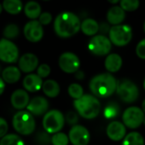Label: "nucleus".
Here are the masks:
<instances>
[{
    "label": "nucleus",
    "mask_w": 145,
    "mask_h": 145,
    "mask_svg": "<svg viewBox=\"0 0 145 145\" xmlns=\"http://www.w3.org/2000/svg\"><path fill=\"white\" fill-rule=\"evenodd\" d=\"M34 141L39 145H49L51 143V137L45 131H39L36 133Z\"/></svg>",
    "instance_id": "obj_32"
},
{
    "label": "nucleus",
    "mask_w": 145,
    "mask_h": 145,
    "mask_svg": "<svg viewBox=\"0 0 145 145\" xmlns=\"http://www.w3.org/2000/svg\"><path fill=\"white\" fill-rule=\"evenodd\" d=\"M143 30H144V33H145V22H144V24H143Z\"/></svg>",
    "instance_id": "obj_48"
},
{
    "label": "nucleus",
    "mask_w": 145,
    "mask_h": 145,
    "mask_svg": "<svg viewBox=\"0 0 145 145\" xmlns=\"http://www.w3.org/2000/svg\"><path fill=\"white\" fill-rule=\"evenodd\" d=\"M121 145H144V139L139 132L131 131L125 136Z\"/></svg>",
    "instance_id": "obj_26"
},
{
    "label": "nucleus",
    "mask_w": 145,
    "mask_h": 145,
    "mask_svg": "<svg viewBox=\"0 0 145 145\" xmlns=\"http://www.w3.org/2000/svg\"><path fill=\"white\" fill-rule=\"evenodd\" d=\"M22 72L17 67L10 66L3 69L2 71V79L5 83L15 84L21 79Z\"/></svg>",
    "instance_id": "obj_21"
},
{
    "label": "nucleus",
    "mask_w": 145,
    "mask_h": 145,
    "mask_svg": "<svg viewBox=\"0 0 145 145\" xmlns=\"http://www.w3.org/2000/svg\"><path fill=\"white\" fill-rule=\"evenodd\" d=\"M109 30H110V27L108 26V23H102L99 25L98 32H100L102 33V35H105L106 33H108Z\"/></svg>",
    "instance_id": "obj_39"
},
{
    "label": "nucleus",
    "mask_w": 145,
    "mask_h": 145,
    "mask_svg": "<svg viewBox=\"0 0 145 145\" xmlns=\"http://www.w3.org/2000/svg\"><path fill=\"white\" fill-rule=\"evenodd\" d=\"M142 124L145 125V116H144V119H143V121H142Z\"/></svg>",
    "instance_id": "obj_47"
},
{
    "label": "nucleus",
    "mask_w": 145,
    "mask_h": 145,
    "mask_svg": "<svg viewBox=\"0 0 145 145\" xmlns=\"http://www.w3.org/2000/svg\"><path fill=\"white\" fill-rule=\"evenodd\" d=\"M51 21H52V16L49 12H43L39 16V22L42 26L49 25L51 22Z\"/></svg>",
    "instance_id": "obj_37"
},
{
    "label": "nucleus",
    "mask_w": 145,
    "mask_h": 145,
    "mask_svg": "<svg viewBox=\"0 0 145 145\" xmlns=\"http://www.w3.org/2000/svg\"><path fill=\"white\" fill-rule=\"evenodd\" d=\"M59 67L67 74H74L80 69V61L77 55L72 52H64L59 57Z\"/></svg>",
    "instance_id": "obj_11"
},
{
    "label": "nucleus",
    "mask_w": 145,
    "mask_h": 145,
    "mask_svg": "<svg viewBox=\"0 0 145 145\" xmlns=\"http://www.w3.org/2000/svg\"><path fill=\"white\" fill-rule=\"evenodd\" d=\"M43 86V80L35 74H27L23 80V86L26 91L36 92L41 90Z\"/></svg>",
    "instance_id": "obj_18"
},
{
    "label": "nucleus",
    "mask_w": 145,
    "mask_h": 145,
    "mask_svg": "<svg viewBox=\"0 0 145 145\" xmlns=\"http://www.w3.org/2000/svg\"><path fill=\"white\" fill-rule=\"evenodd\" d=\"M8 130H9V125L7 121L4 118L0 117V137H5L7 134Z\"/></svg>",
    "instance_id": "obj_38"
},
{
    "label": "nucleus",
    "mask_w": 145,
    "mask_h": 145,
    "mask_svg": "<svg viewBox=\"0 0 145 145\" xmlns=\"http://www.w3.org/2000/svg\"><path fill=\"white\" fill-rule=\"evenodd\" d=\"M143 89H144V91H145V79H144V80H143Z\"/></svg>",
    "instance_id": "obj_46"
},
{
    "label": "nucleus",
    "mask_w": 145,
    "mask_h": 145,
    "mask_svg": "<svg viewBox=\"0 0 145 145\" xmlns=\"http://www.w3.org/2000/svg\"><path fill=\"white\" fill-rule=\"evenodd\" d=\"M74 77H75V79L78 80H83V79L85 78V74H84V72L79 69L77 72H74Z\"/></svg>",
    "instance_id": "obj_40"
},
{
    "label": "nucleus",
    "mask_w": 145,
    "mask_h": 145,
    "mask_svg": "<svg viewBox=\"0 0 145 145\" xmlns=\"http://www.w3.org/2000/svg\"><path fill=\"white\" fill-rule=\"evenodd\" d=\"M39 66V59L36 55L33 53H26L22 56V57L18 61V68L21 72H33L37 69Z\"/></svg>",
    "instance_id": "obj_15"
},
{
    "label": "nucleus",
    "mask_w": 145,
    "mask_h": 145,
    "mask_svg": "<svg viewBox=\"0 0 145 145\" xmlns=\"http://www.w3.org/2000/svg\"><path fill=\"white\" fill-rule=\"evenodd\" d=\"M25 15L31 20H36L40 16L41 12V6L39 3L35 1H29L26 4L24 7Z\"/></svg>",
    "instance_id": "obj_24"
},
{
    "label": "nucleus",
    "mask_w": 145,
    "mask_h": 145,
    "mask_svg": "<svg viewBox=\"0 0 145 145\" xmlns=\"http://www.w3.org/2000/svg\"><path fill=\"white\" fill-rule=\"evenodd\" d=\"M125 18V12L120 6H113L107 13L108 22L113 26L120 25Z\"/></svg>",
    "instance_id": "obj_20"
},
{
    "label": "nucleus",
    "mask_w": 145,
    "mask_h": 145,
    "mask_svg": "<svg viewBox=\"0 0 145 145\" xmlns=\"http://www.w3.org/2000/svg\"><path fill=\"white\" fill-rule=\"evenodd\" d=\"M0 145H24V142L20 136L10 133L1 138Z\"/></svg>",
    "instance_id": "obj_27"
},
{
    "label": "nucleus",
    "mask_w": 145,
    "mask_h": 145,
    "mask_svg": "<svg viewBox=\"0 0 145 145\" xmlns=\"http://www.w3.org/2000/svg\"><path fill=\"white\" fill-rule=\"evenodd\" d=\"M142 110L145 114V99L142 101Z\"/></svg>",
    "instance_id": "obj_43"
},
{
    "label": "nucleus",
    "mask_w": 145,
    "mask_h": 145,
    "mask_svg": "<svg viewBox=\"0 0 145 145\" xmlns=\"http://www.w3.org/2000/svg\"><path fill=\"white\" fill-rule=\"evenodd\" d=\"M80 29L84 34L87 36H95L99 30L98 22L91 18L85 19L80 24Z\"/></svg>",
    "instance_id": "obj_22"
},
{
    "label": "nucleus",
    "mask_w": 145,
    "mask_h": 145,
    "mask_svg": "<svg viewBox=\"0 0 145 145\" xmlns=\"http://www.w3.org/2000/svg\"><path fill=\"white\" fill-rule=\"evenodd\" d=\"M120 7L125 12H132L139 7V0H120Z\"/></svg>",
    "instance_id": "obj_31"
},
{
    "label": "nucleus",
    "mask_w": 145,
    "mask_h": 145,
    "mask_svg": "<svg viewBox=\"0 0 145 145\" xmlns=\"http://www.w3.org/2000/svg\"><path fill=\"white\" fill-rule=\"evenodd\" d=\"M68 142V137L63 132H56L51 137V143L53 145H67Z\"/></svg>",
    "instance_id": "obj_33"
},
{
    "label": "nucleus",
    "mask_w": 145,
    "mask_h": 145,
    "mask_svg": "<svg viewBox=\"0 0 145 145\" xmlns=\"http://www.w3.org/2000/svg\"><path fill=\"white\" fill-rule=\"evenodd\" d=\"M80 18L72 12L65 11L59 14L54 22V30L61 38H70L80 30Z\"/></svg>",
    "instance_id": "obj_1"
},
{
    "label": "nucleus",
    "mask_w": 145,
    "mask_h": 145,
    "mask_svg": "<svg viewBox=\"0 0 145 145\" xmlns=\"http://www.w3.org/2000/svg\"><path fill=\"white\" fill-rule=\"evenodd\" d=\"M3 9L11 15H17L22 10V0H4Z\"/></svg>",
    "instance_id": "obj_25"
},
{
    "label": "nucleus",
    "mask_w": 145,
    "mask_h": 145,
    "mask_svg": "<svg viewBox=\"0 0 145 145\" xmlns=\"http://www.w3.org/2000/svg\"><path fill=\"white\" fill-rule=\"evenodd\" d=\"M136 54L137 56L142 60H145V39L139 41L136 47Z\"/></svg>",
    "instance_id": "obj_36"
},
{
    "label": "nucleus",
    "mask_w": 145,
    "mask_h": 145,
    "mask_svg": "<svg viewBox=\"0 0 145 145\" xmlns=\"http://www.w3.org/2000/svg\"><path fill=\"white\" fill-rule=\"evenodd\" d=\"M50 74V67L48 64L43 63L37 67V75L39 76L42 80L47 78Z\"/></svg>",
    "instance_id": "obj_34"
},
{
    "label": "nucleus",
    "mask_w": 145,
    "mask_h": 145,
    "mask_svg": "<svg viewBox=\"0 0 145 145\" xmlns=\"http://www.w3.org/2000/svg\"><path fill=\"white\" fill-rule=\"evenodd\" d=\"M42 90L45 96L50 98H55L60 93V86L56 80H48L43 82Z\"/></svg>",
    "instance_id": "obj_23"
},
{
    "label": "nucleus",
    "mask_w": 145,
    "mask_h": 145,
    "mask_svg": "<svg viewBox=\"0 0 145 145\" xmlns=\"http://www.w3.org/2000/svg\"><path fill=\"white\" fill-rule=\"evenodd\" d=\"M116 92L120 99L125 103H132L139 97L138 87L134 82L127 79L117 81Z\"/></svg>",
    "instance_id": "obj_5"
},
{
    "label": "nucleus",
    "mask_w": 145,
    "mask_h": 145,
    "mask_svg": "<svg viewBox=\"0 0 145 145\" xmlns=\"http://www.w3.org/2000/svg\"><path fill=\"white\" fill-rule=\"evenodd\" d=\"M67 137L72 145H87L91 139L89 131L80 125H72Z\"/></svg>",
    "instance_id": "obj_12"
},
{
    "label": "nucleus",
    "mask_w": 145,
    "mask_h": 145,
    "mask_svg": "<svg viewBox=\"0 0 145 145\" xmlns=\"http://www.w3.org/2000/svg\"><path fill=\"white\" fill-rule=\"evenodd\" d=\"M2 11H3V7H2V5L0 4V14L2 13Z\"/></svg>",
    "instance_id": "obj_44"
},
{
    "label": "nucleus",
    "mask_w": 145,
    "mask_h": 145,
    "mask_svg": "<svg viewBox=\"0 0 145 145\" xmlns=\"http://www.w3.org/2000/svg\"><path fill=\"white\" fill-rule=\"evenodd\" d=\"M23 33L25 38L28 41L32 43H37L43 39L44 36L43 26L39 22V21L32 20L25 25Z\"/></svg>",
    "instance_id": "obj_13"
},
{
    "label": "nucleus",
    "mask_w": 145,
    "mask_h": 145,
    "mask_svg": "<svg viewBox=\"0 0 145 145\" xmlns=\"http://www.w3.org/2000/svg\"><path fill=\"white\" fill-rule=\"evenodd\" d=\"M44 1H49V0H44Z\"/></svg>",
    "instance_id": "obj_49"
},
{
    "label": "nucleus",
    "mask_w": 145,
    "mask_h": 145,
    "mask_svg": "<svg viewBox=\"0 0 145 145\" xmlns=\"http://www.w3.org/2000/svg\"><path fill=\"white\" fill-rule=\"evenodd\" d=\"M108 36L111 44L119 47L125 46L132 39V29L126 24L113 26L110 27Z\"/></svg>",
    "instance_id": "obj_6"
},
{
    "label": "nucleus",
    "mask_w": 145,
    "mask_h": 145,
    "mask_svg": "<svg viewBox=\"0 0 145 145\" xmlns=\"http://www.w3.org/2000/svg\"><path fill=\"white\" fill-rule=\"evenodd\" d=\"M49 102L44 97H35L29 101L28 105L27 106V111L35 116H41L45 114L48 112Z\"/></svg>",
    "instance_id": "obj_14"
},
{
    "label": "nucleus",
    "mask_w": 145,
    "mask_h": 145,
    "mask_svg": "<svg viewBox=\"0 0 145 145\" xmlns=\"http://www.w3.org/2000/svg\"><path fill=\"white\" fill-rule=\"evenodd\" d=\"M30 101L29 95L25 90L18 89L15 91L10 97V103L12 106L18 110H22L28 105Z\"/></svg>",
    "instance_id": "obj_17"
},
{
    "label": "nucleus",
    "mask_w": 145,
    "mask_h": 145,
    "mask_svg": "<svg viewBox=\"0 0 145 145\" xmlns=\"http://www.w3.org/2000/svg\"><path fill=\"white\" fill-rule=\"evenodd\" d=\"M89 87L96 97L106 98L116 91L117 80L109 72H103L95 75L91 80Z\"/></svg>",
    "instance_id": "obj_2"
},
{
    "label": "nucleus",
    "mask_w": 145,
    "mask_h": 145,
    "mask_svg": "<svg viewBox=\"0 0 145 145\" xmlns=\"http://www.w3.org/2000/svg\"><path fill=\"white\" fill-rule=\"evenodd\" d=\"M107 136L114 142L122 140L126 135V127L122 122L114 120L108 124L106 129Z\"/></svg>",
    "instance_id": "obj_16"
},
{
    "label": "nucleus",
    "mask_w": 145,
    "mask_h": 145,
    "mask_svg": "<svg viewBox=\"0 0 145 145\" xmlns=\"http://www.w3.org/2000/svg\"><path fill=\"white\" fill-rule=\"evenodd\" d=\"M88 49L93 55L103 56L109 54L112 49V44L109 39L105 35H95L89 41Z\"/></svg>",
    "instance_id": "obj_8"
},
{
    "label": "nucleus",
    "mask_w": 145,
    "mask_h": 145,
    "mask_svg": "<svg viewBox=\"0 0 145 145\" xmlns=\"http://www.w3.org/2000/svg\"><path fill=\"white\" fill-rule=\"evenodd\" d=\"M120 114V107L116 103H109L104 108L103 115L106 119H114Z\"/></svg>",
    "instance_id": "obj_28"
},
{
    "label": "nucleus",
    "mask_w": 145,
    "mask_h": 145,
    "mask_svg": "<svg viewBox=\"0 0 145 145\" xmlns=\"http://www.w3.org/2000/svg\"><path fill=\"white\" fill-rule=\"evenodd\" d=\"M122 58L119 54L112 53L108 54L104 61V67L108 72H118L122 67Z\"/></svg>",
    "instance_id": "obj_19"
},
{
    "label": "nucleus",
    "mask_w": 145,
    "mask_h": 145,
    "mask_svg": "<svg viewBox=\"0 0 145 145\" xmlns=\"http://www.w3.org/2000/svg\"><path fill=\"white\" fill-rule=\"evenodd\" d=\"M64 118H65V121H67V123L70 125H77V123L79 121L78 114L72 111L67 112L66 116H64Z\"/></svg>",
    "instance_id": "obj_35"
},
{
    "label": "nucleus",
    "mask_w": 145,
    "mask_h": 145,
    "mask_svg": "<svg viewBox=\"0 0 145 145\" xmlns=\"http://www.w3.org/2000/svg\"><path fill=\"white\" fill-rule=\"evenodd\" d=\"M19 33H20V29H19L18 26L16 24L7 25L5 27V28L4 29V33H3L5 39H9V40L17 38Z\"/></svg>",
    "instance_id": "obj_29"
},
{
    "label": "nucleus",
    "mask_w": 145,
    "mask_h": 145,
    "mask_svg": "<svg viewBox=\"0 0 145 145\" xmlns=\"http://www.w3.org/2000/svg\"><path fill=\"white\" fill-rule=\"evenodd\" d=\"M108 1L110 4H112V5H116V4H118L120 1V0H108Z\"/></svg>",
    "instance_id": "obj_42"
},
{
    "label": "nucleus",
    "mask_w": 145,
    "mask_h": 145,
    "mask_svg": "<svg viewBox=\"0 0 145 145\" xmlns=\"http://www.w3.org/2000/svg\"><path fill=\"white\" fill-rule=\"evenodd\" d=\"M74 106L79 114L86 120H92L97 117L101 110L99 100L92 95H83L80 98L74 100Z\"/></svg>",
    "instance_id": "obj_3"
},
{
    "label": "nucleus",
    "mask_w": 145,
    "mask_h": 145,
    "mask_svg": "<svg viewBox=\"0 0 145 145\" xmlns=\"http://www.w3.org/2000/svg\"><path fill=\"white\" fill-rule=\"evenodd\" d=\"M68 94L69 96L74 98V100H77L79 98H80L83 95H84V89L83 87L77 83H72L68 86Z\"/></svg>",
    "instance_id": "obj_30"
},
{
    "label": "nucleus",
    "mask_w": 145,
    "mask_h": 145,
    "mask_svg": "<svg viewBox=\"0 0 145 145\" xmlns=\"http://www.w3.org/2000/svg\"><path fill=\"white\" fill-rule=\"evenodd\" d=\"M14 129L20 134L27 136L32 134L35 131L36 122L33 114L28 111L21 110L17 112L12 120Z\"/></svg>",
    "instance_id": "obj_4"
},
{
    "label": "nucleus",
    "mask_w": 145,
    "mask_h": 145,
    "mask_svg": "<svg viewBox=\"0 0 145 145\" xmlns=\"http://www.w3.org/2000/svg\"><path fill=\"white\" fill-rule=\"evenodd\" d=\"M65 118L60 110L53 109L48 111L43 118L44 130L49 134L59 132L64 126Z\"/></svg>",
    "instance_id": "obj_7"
},
{
    "label": "nucleus",
    "mask_w": 145,
    "mask_h": 145,
    "mask_svg": "<svg viewBox=\"0 0 145 145\" xmlns=\"http://www.w3.org/2000/svg\"><path fill=\"white\" fill-rule=\"evenodd\" d=\"M5 89V83L3 80V79L0 77V96H1L4 93Z\"/></svg>",
    "instance_id": "obj_41"
},
{
    "label": "nucleus",
    "mask_w": 145,
    "mask_h": 145,
    "mask_svg": "<svg viewBox=\"0 0 145 145\" xmlns=\"http://www.w3.org/2000/svg\"><path fill=\"white\" fill-rule=\"evenodd\" d=\"M2 71H3V70H2V66H1V65H0V74H2Z\"/></svg>",
    "instance_id": "obj_45"
},
{
    "label": "nucleus",
    "mask_w": 145,
    "mask_h": 145,
    "mask_svg": "<svg viewBox=\"0 0 145 145\" xmlns=\"http://www.w3.org/2000/svg\"><path fill=\"white\" fill-rule=\"evenodd\" d=\"M19 58V50L10 40L2 39L0 40V60L5 63H15Z\"/></svg>",
    "instance_id": "obj_10"
},
{
    "label": "nucleus",
    "mask_w": 145,
    "mask_h": 145,
    "mask_svg": "<svg viewBox=\"0 0 145 145\" xmlns=\"http://www.w3.org/2000/svg\"><path fill=\"white\" fill-rule=\"evenodd\" d=\"M144 116L145 114L142 112V108L137 106L129 107L122 114L123 124L127 128L137 129L142 124Z\"/></svg>",
    "instance_id": "obj_9"
}]
</instances>
